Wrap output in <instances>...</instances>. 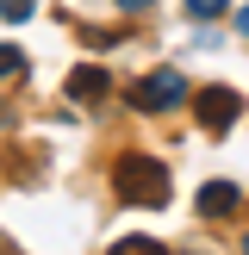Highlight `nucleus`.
Here are the masks:
<instances>
[{"label":"nucleus","mask_w":249,"mask_h":255,"mask_svg":"<svg viewBox=\"0 0 249 255\" xmlns=\"http://www.w3.org/2000/svg\"><path fill=\"white\" fill-rule=\"evenodd\" d=\"M112 193L124 199V206H168V162L162 156H124L119 168H112Z\"/></svg>","instance_id":"obj_1"},{"label":"nucleus","mask_w":249,"mask_h":255,"mask_svg":"<svg viewBox=\"0 0 249 255\" xmlns=\"http://www.w3.org/2000/svg\"><path fill=\"white\" fill-rule=\"evenodd\" d=\"M187 94H193V87H187L174 69H156L149 81H137V87H131V106H143V112H168V106H181Z\"/></svg>","instance_id":"obj_2"},{"label":"nucleus","mask_w":249,"mask_h":255,"mask_svg":"<svg viewBox=\"0 0 249 255\" xmlns=\"http://www.w3.org/2000/svg\"><path fill=\"white\" fill-rule=\"evenodd\" d=\"M199 125H206V131H231L237 125V112H243V100L231 94V87H199Z\"/></svg>","instance_id":"obj_3"},{"label":"nucleus","mask_w":249,"mask_h":255,"mask_svg":"<svg viewBox=\"0 0 249 255\" xmlns=\"http://www.w3.org/2000/svg\"><path fill=\"white\" fill-rule=\"evenodd\" d=\"M112 94V75L94 69V62H81V69L69 75V100H106Z\"/></svg>","instance_id":"obj_4"},{"label":"nucleus","mask_w":249,"mask_h":255,"mask_svg":"<svg viewBox=\"0 0 249 255\" xmlns=\"http://www.w3.org/2000/svg\"><path fill=\"white\" fill-rule=\"evenodd\" d=\"M237 199H243V193H237L231 181H206V187H199V212H206V218H224V212H237Z\"/></svg>","instance_id":"obj_5"},{"label":"nucleus","mask_w":249,"mask_h":255,"mask_svg":"<svg viewBox=\"0 0 249 255\" xmlns=\"http://www.w3.org/2000/svg\"><path fill=\"white\" fill-rule=\"evenodd\" d=\"M112 255H168V249L156 237H124V243H112Z\"/></svg>","instance_id":"obj_6"},{"label":"nucleus","mask_w":249,"mask_h":255,"mask_svg":"<svg viewBox=\"0 0 249 255\" xmlns=\"http://www.w3.org/2000/svg\"><path fill=\"white\" fill-rule=\"evenodd\" d=\"M31 0H0V19H6V25H25V19H31Z\"/></svg>","instance_id":"obj_7"},{"label":"nucleus","mask_w":249,"mask_h":255,"mask_svg":"<svg viewBox=\"0 0 249 255\" xmlns=\"http://www.w3.org/2000/svg\"><path fill=\"white\" fill-rule=\"evenodd\" d=\"M224 6H231V0H187L193 19H224Z\"/></svg>","instance_id":"obj_8"},{"label":"nucleus","mask_w":249,"mask_h":255,"mask_svg":"<svg viewBox=\"0 0 249 255\" xmlns=\"http://www.w3.org/2000/svg\"><path fill=\"white\" fill-rule=\"evenodd\" d=\"M19 69H25V56H19L12 44H0V75H19Z\"/></svg>","instance_id":"obj_9"},{"label":"nucleus","mask_w":249,"mask_h":255,"mask_svg":"<svg viewBox=\"0 0 249 255\" xmlns=\"http://www.w3.org/2000/svg\"><path fill=\"white\" fill-rule=\"evenodd\" d=\"M119 6H124V12H143V6H149V0H119Z\"/></svg>","instance_id":"obj_10"},{"label":"nucleus","mask_w":249,"mask_h":255,"mask_svg":"<svg viewBox=\"0 0 249 255\" xmlns=\"http://www.w3.org/2000/svg\"><path fill=\"white\" fill-rule=\"evenodd\" d=\"M237 31H243V37H249V6H243V12H237Z\"/></svg>","instance_id":"obj_11"},{"label":"nucleus","mask_w":249,"mask_h":255,"mask_svg":"<svg viewBox=\"0 0 249 255\" xmlns=\"http://www.w3.org/2000/svg\"><path fill=\"white\" fill-rule=\"evenodd\" d=\"M243 255H249V237H243Z\"/></svg>","instance_id":"obj_12"}]
</instances>
